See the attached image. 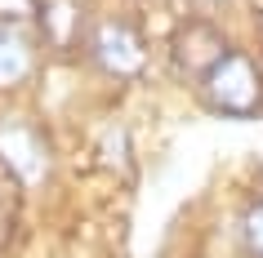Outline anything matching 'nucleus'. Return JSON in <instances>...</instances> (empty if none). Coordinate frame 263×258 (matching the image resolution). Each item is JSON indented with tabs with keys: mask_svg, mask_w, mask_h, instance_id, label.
I'll use <instances>...</instances> for the list:
<instances>
[{
	"mask_svg": "<svg viewBox=\"0 0 263 258\" xmlns=\"http://www.w3.org/2000/svg\"><path fill=\"white\" fill-rule=\"evenodd\" d=\"M0 161L18 183H41L49 169V151L27 121H0Z\"/></svg>",
	"mask_w": 263,
	"mask_h": 258,
	"instance_id": "nucleus-4",
	"label": "nucleus"
},
{
	"mask_svg": "<svg viewBox=\"0 0 263 258\" xmlns=\"http://www.w3.org/2000/svg\"><path fill=\"white\" fill-rule=\"evenodd\" d=\"M36 9H41L36 0H0V18H27Z\"/></svg>",
	"mask_w": 263,
	"mask_h": 258,
	"instance_id": "nucleus-8",
	"label": "nucleus"
},
{
	"mask_svg": "<svg viewBox=\"0 0 263 258\" xmlns=\"http://www.w3.org/2000/svg\"><path fill=\"white\" fill-rule=\"evenodd\" d=\"M241 236H246L250 254H259V258H263V201L246 209V218H241Z\"/></svg>",
	"mask_w": 263,
	"mask_h": 258,
	"instance_id": "nucleus-7",
	"label": "nucleus"
},
{
	"mask_svg": "<svg viewBox=\"0 0 263 258\" xmlns=\"http://www.w3.org/2000/svg\"><path fill=\"white\" fill-rule=\"evenodd\" d=\"M170 58H174V67H179V71L205 81L210 71L228 58V41H223V31L214 27V23L192 18V23H183V27L170 36Z\"/></svg>",
	"mask_w": 263,
	"mask_h": 258,
	"instance_id": "nucleus-2",
	"label": "nucleus"
},
{
	"mask_svg": "<svg viewBox=\"0 0 263 258\" xmlns=\"http://www.w3.org/2000/svg\"><path fill=\"white\" fill-rule=\"evenodd\" d=\"M27 71H31V49H27V41H23L18 31H0V89L27 81Z\"/></svg>",
	"mask_w": 263,
	"mask_h": 258,
	"instance_id": "nucleus-6",
	"label": "nucleus"
},
{
	"mask_svg": "<svg viewBox=\"0 0 263 258\" xmlns=\"http://www.w3.org/2000/svg\"><path fill=\"white\" fill-rule=\"evenodd\" d=\"M205 94L228 116H254L259 103H263V76L254 71V63L246 54H228L205 76Z\"/></svg>",
	"mask_w": 263,
	"mask_h": 258,
	"instance_id": "nucleus-1",
	"label": "nucleus"
},
{
	"mask_svg": "<svg viewBox=\"0 0 263 258\" xmlns=\"http://www.w3.org/2000/svg\"><path fill=\"white\" fill-rule=\"evenodd\" d=\"M36 23L54 45H76V36L85 27V9H81V0H41Z\"/></svg>",
	"mask_w": 263,
	"mask_h": 258,
	"instance_id": "nucleus-5",
	"label": "nucleus"
},
{
	"mask_svg": "<svg viewBox=\"0 0 263 258\" xmlns=\"http://www.w3.org/2000/svg\"><path fill=\"white\" fill-rule=\"evenodd\" d=\"M9 231H14V205L0 201V249H5V241H9Z\"/></svg>",
	"mask_w": 263,
	"mask_h": 258,
	"instance_id": "nucleus-9",
	"label": "nucleus"
},
{
	"mask_svg": "<svg viewBox=\"0 0 263 258\" xmlns=\"http://www.w3.org/2000/svg\"><path fill=\"white\" fill-rule=\"evenodd\" d=\"M94 58L111 76H139L147 67V45H143V31L134 23H121L111 18L94 31Z\"/></svg>",
	"mask_w": 263,
	"mask_h": 258,
	"instance_id": "nucleus-3",
	"label": "nucleus"
}]
</instances>
